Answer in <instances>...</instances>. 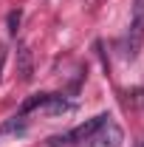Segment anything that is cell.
I'll use <instances>...</instances> for the list:
<instances>
[{"mask_svg":"<svg viewBox=\"0 0 144 147\" xmlns=\"http://www.w3.org/2000/svg\"><path fill=\"white\" fill-rule=\"evenodd\" d=\"M110 122V113H99V116H93L88 122H82V125H76L73 130L68 133H62V136H54L48 144L51 147H73V144H93L96 142V136H99V130L105 127Z\"/></svg>","mask_w":144,"mask_h":147,"instance_id":"cell-1","label":"cell"},{"mask_svg":"<svg viewBox=\"0 0 144 147\" xmlns=\"http://www.w3.org/2000/svg\"><path fill=\"white\" fill-rule=\"evenodd\" d=\"M76 108L73 102H68L65 96H57V93H37L31 96L23 108H20V116H28V113H37V116H65Z\"/></svg>","mask_w":144,"mask_h":147,"instance_id":"cell-2","label":"cell"},{"mask_svg":"<svg viewBox=\"0 0 144 147\" xmlns=\"http://www.w3.org/2000/svg\"><path fill=\"white\" fill-rule=\"evenodd\" d=\"M144 45V0H133V11H130V26L124 37V57L136 59Z\"/></svg>","mask_w":144,"mask_h":147,"instance_id":"cell-3","label":"cell"},{"mask_svg":"<svg viewBox=\"0 0 144 147\" xmlns=\"http://www.w3.org/2000/svg\"><path fill=\"white\" fill-rule=\"evenodd\" d=\"M17 74L23 82H31V76H34V65H31V51H28V45H17Z\"/></svg>","mask_w":144,"mask_h":147,"instance_id":"cell-4","label":"cell"},{"mask_svg":"<svg viewBox=\"0 0 144 147\" xmlns=\"http://www.w3.org/2000/svg\"><path fill=\"white\" fill-rule=\"evenodd\" d=\"M17 26H20V11H11V14H9V31L17 34Z\"/></svg>","mask_w":144,"mask_h":147,"instance_id":"cell-5","label":"cell"},{"mask_svg":"<svg viewBox=\"0 0 144 147\" xmlns=\"http://www.w3.org/2000/svg\"><path fill=\"white\" fill-rule=\"evenodd\" d=\"M3 59H6V54H3V48H0V68H3Z\"/></svg>","mask_w":144,"mask_h":147,"instance_id":"cell-6","label":"cell"}]
</instances>
